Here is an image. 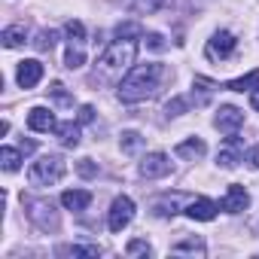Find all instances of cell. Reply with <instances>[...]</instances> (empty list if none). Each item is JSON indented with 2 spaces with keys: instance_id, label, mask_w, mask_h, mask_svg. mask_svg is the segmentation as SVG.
Segmentation results:
<instances>
[{
  "instance_id": "obj_13",
  "label": "cell",
  "mask_w": 259,
  "mask_h": 259,
  "mask_svg": "<svg viewBox=\"0 0 259 259\" xmlns=\"http://www.w3.org/2000/svg\"><path fill=\"white\" fill-rule=\"evenodd\" d=\"M180 204H183V195H180V192H174V195H159V198L153 201V213H156V217H174V213L180 210Z\"/></svg>"
},
{
  "instance_id": "obj_34",
  "label": "cell",
  "mask_w": 259,
  "mask_h": 259,
  "mask_svg": "<svg viewBox=\"0 0 259 259\" xmlns=\"http://www.w3.org/2000/svg\"><path fill=\"white\" fill-rule=\"evenodd\" d=\"M147 46L156 49V52H162V49H165V40H162L159 34H147Z\"/></svg>"
},
{
  "instance_id": "obj_30",
  "label": "cell",
  "mask_w": 259,
  "mask_h": 259,
  "mask_svg": "<svg viewBox=\"0 0 259 259\" xmlns=\"http://www.w3.org/2000/svg\"><path fill=\"white\" fill-rule=\"evenodd\" d=\"M49 95H52V98H55V101H58L61 107H73V98H70V95L64 92V85H61V82H52Z\"/></svg>"
},
{
  "instance_id": "obj_3",
  "label": "cell",
  "mask_w": 259,
  "mask_h": 259,
  "mask_svg": "<svg viewBox=\"0 0 259 259\" xmlns=\"http://www.w3.org/2000/svg\"><path fill=\"white\" fill-rule=\"evenodd\" d=\"M64 171H67V165L61 156H43L28 168V180L34 186H55L64 177Z\"/></svg>"
},
{
  "instance_id": "obj_23",
  "label": "cell",
  "mask_w": 259,
  "mask_h": 259,
  "mask_svg": "<svg viewBox=\"0 0 259 259\" xmlns=\"http://www.w3.org/2000/svg\"><path fill=\"white\" fill-rule=\"evenodd\" d=\"M0 165H4V171H19V165H22V153L19 150H13V147H4L0 150Z\"/></svg>"
},
{
  "instance_id": "obj_11",
  "label": "cell",
  "mask_w": 259,
  "mask_h": 259,
  "mask_svg": "<svg viewBox=\"0 0 259 259\" xmlns=\"http://www.w3.org/2000/svg\"><path fill=\"white\" fill-rule=\"evenodd\" d=\"M217 210H220V204H213L210 198H192L186 204V217L189 220H198V223H210L217 217Z\"/></svg>"
},
{
  "instance_id": "obj_18",
  "label": "cell",
  "mask_w": 259,
  "mask_h": 259,
  "mask_svg": "<svg viewBox=\"0 0 259 259\" xmlns=\"http://www.w3.org/2000/svg\"><path fill=\"white\" fill-rule=\"evenodd\" d=\"M55 135L61 138V144H64L67 150H73V147H79V122H61Z\"/></svg>"
},
{
  "instance_id": "obj_9",
  "label": "cell",
  "mask_w": 259,
  "mask_h": 259,
  "mask_svg": "<svg viewBox=\"0 0 259 259\" xmlns=\"http://www.w3.org/2000/svg\"><path fill=\"white\" fill-rule=\"evenodd\" d=\"M247 204H250V195H247L244 186H229L223 201H220V207L226 213H241V210H247Z\"/></svg>"
},
{
  "instance_id": "obj_24",
  "label": "cell",
  "mask_w": 259,
  "mask_h": 259,
  "mask_svg": "<svg viewBox=\"0 0 259 259\" xmlns=\"http://www.w3.org/2000/svg\"><path fill=\"white\" fill-rule=\"evenodd\" d=\"M253 85H259V70H253V73H247V76L232 79L226 89H229V92H247V89H253Z\"/></svg>"
},
{
  "instance_id": "obj_2",
  "label": "cell",
  "mask_w": 259,
  "mask_h": 259,
  "mask_svg": "<svg viewBox=\"0 0 259 259\" xmlns=\"http://www.w3.org/2000/svg\"><path fill=\"white\" fill-rule=\"evenodd\" d=\"M162 73H165L162 64H135L119 82V101L122 104H138V101L153 98L159 92Z\"/></svg>"
},
{
  "instance_id": "obj_33",
  "label": "cell",
  "mask_w": 259,
  "mask_h": 259,
  "mask_svg": "<svg viewBox=\"0 0 259 259\" xmlns=\"http://www.w3.org/2000/svg\"><path fill=\"white\" fill-rule=\"evenodd\" d=\"M92 119H95V107H89V104H85V107H79V116H76V122H79V125H89Z\"/></svg>"
},
{
  "instance_id": "obj_20",
  "label": "cell",
  "mask_w": 259,
  "mask_h": 259,
  "mask_svg": "<svg viewBox=\"0 0 259 259\" xmlns=\"http://www.w3.org/2000/svg\"><path fill=\"white\" fill-rule=\"evenodd\" d=\"M25 25H10V28H4V46L7 49H19V46H25Z\"/></svg>"
},
{
  "instance_id": "obj_1",
  "label": "cell",
  "mask_w": 259,
  "mask_h": 259,
  "mask_svg": "<svg viewBox=\"0 0 259 259\" xmlns=\"http://www.w3.org/2000/svg\"><path fill=\"white\" fill-rule=\"evenodd\" d=\"M135 55H138L135 40H128V37L113 40L95 64V82H122V73L132 70L135 64Z\"/></svg>"
},
{
  "instance_id": "obj_22",
  "label": "cell",
  "mask_w": 259,
  "mask_h": 259,
  "mask_svg": "<svg viewBox=\"0 0 259 259\" xmlns=\"http://www.w3.org/2000/svg\"><path fill=\"white\" fill-rule=\"evenodd\" d=\"M174 253H177V256H183V253H189V256H204V253H207V247H204V241H201V238H186V241L174 244Z\"/></svg>"
},
{
  "instance_id": "obj_12",
  "label": "cell",
  "mask_w": 259,
  "mask_h": 259,
  "mask_svg": "<svg viewBox=\"0 0 259 259\" xmlns=\"http://www.w3.org/2000/svg\"><path fill=\"white\" fill-rule=\"evenodd\" d=\"M16 79H19V85H22V89H34V85L43 79V64H40V61H34V58L22 61V64H19Z\"/></svg>"
},
{
  "instance_id": "obj_17",
  "label": "cell",
  "mask_w": 259,
  "mask_h": 259,
  "mask_svg": "<svg viewBox=\"0 0 259 259\" xmlns=\"http://www.w3.org/2000/svg\"><path fill=\"white\" fill-rule=\"evenodd\" d=\"M55 253L58 256H89V259H98L101 256V247L98 244H64Z\"/></svg>"
},
{
  "instance_id": "obj_19",
  "label": "cell",
  "mask_w": 259,
  "mask_h": 259,
  "mask_svg": "<svg viewBox=\"0 0 259 259\" xmlns=\"http://www.w3.org/2000/svg\"><path fill=\"white\" fill-rule=\"evenodd\" d=\"M125 7L132 13H138V16H153V13H159L165 7V0H125Z\"/></svg>"
},
{
  "instance_id": "obj_27",
  "label": "cell",
  "mask_w": 259,
  "mask_h": 259,
  "mask_svg": "<svg viewBox=\"0 0 259 259\" xmlns=\"http://www.w3.org/2000/svg\"><path fill=\"white\" fill-rule=\"evenodd\" d=\"M55 43H58V34H55V31H40V34H37V40H34V49L49 52Z\"/></svg>"
},
{
  "instance_id": "obj_10",
  "label": "cell",
  "mask_w": 259,
  "mask_h": 259,
  "mask_svg": "<svg viewBox=\"0 0 259 259\" xmlns=\"http://www.w3.org/2000/svg\"><path fill=\"white\" fill-rule=\"evenodd\" d=\"M28 128L31 132H58V122H55V116H52V110H46V107H34L31 113H28Z\"/></svg>"
},
{
  "instance_id": "obj_8",
  "label": "cell",
  "mask_w": 259,
  "mask_h": 259,
  "mask_svg": "<svg viewBox=\"0 0 259 259\" xmlns=\"http://www.w3.org/2000/svg\"><path fill=\"white\" fill-rule=\"evenodd\" d=\"M168 171H171V162H168L165 153H150V156L141 159V177H147V180L165 177Z\"/></svg>"
},
{
  "instance_id": "obj_29",
  "label": "cell",
  "mask_w": 259,
  "mask_h": 259,
  "mask_svg": "<svg viewBox=\"0 0 259 259\" xmlns=\"http://www.w3.org/2000/svg\"><path fill=\"white\" fill-rule=\"evenodd\" d=\"M125 253H128V256H153V247H150L147 241H141V238H135L132 244H128V247H125Z\"/></svg>"
},
{
  "instance_id": "obj_25",
  "label": "cell",
  "mask_w": 259,
  "mask_h": 259,
  "mask_svg": "<svg viewBox=\"0 0 259 259\" xmlns=\"http://www.w3.org/2000/svg\"><path fill=\"white\" fill-rule=\"evenodd\" d=\"M64 34L70 37V43H73V46H82V43H85V28H82V22H76V19L64 25Z\"/></svg>"
},
{
  "instance_id": "obj_32",
  "label": "cell",
  "mask_w": 259,
  "mask_h": 259,
  "mask_svg": "<svg viewBox=\"0 0 259 259\" xmlns=\"http://www.w3.org/2000/svg\"><path fill=\"white\" fill-rule=\"evenodd\" d=\"M76 171H79L82 177H95V174H98V165H95L92 159H82V162L76 165Z\"/></svg>"
},
{
  "instance_id": "obj_26",
  "label": "cell",
  "mask_w": 259,
  "mask_h": 259,
  "mask_svg": "<svg viewBox=\"0 0 259 259\" xmlns=\"http://www.w3.org/2000/svg\"><path fill=\"white\" fill-rule=\"evenodd\" d=\"M141 147H144V138H141L138 132H125V135H122V153L132 156V153H138Z\"/></svg>"
},
{
  "instance_id": "obj_16",
  "label": "cell",
  "mask_w": 259,
  "mask_h": 259,
  "mask_svg": "<svg viewBox=\"0 0 259 259\" xmlns=\"http://www.w3.org/2000/svg\"><path fill=\"white\" fill-rule=\"evenodd\" d=\"M61 204H64L67 210H85V207L92 204V192H85V189H67V192L61 195Z\"/></svg>"
},
{
  "instance_id": "obj_15",
  "label": "cell",
  "mask_w": 259,
  "mask_h": 259,
  "mask_svg": "<svg viewBox=\"0 0 259 259\" xmlns=\"http://www.w3.org/2000/svg\"><path fill=\"white\" fill-rule=\"evenodd\" d=\"M180 159H189V162H195V159H201L204 153H207V147H204V141L201 138H189V141H183V144H177V150H174Z\"/></svg>"
},
{
  "instance_id": "obj_6",
  "label": "cell",
  "mask_w": 259,
  "mask_h": 259,
  "mask_svg": "<svg viewBox=\"0 0 259 259\" xmlns=\"http://www.w3.org/2000/svg\"><path fill=\"white\" fill-rule=\"evenodd\" d=\"M28 217L43 229V232H55L58 229V213H55V204L52 201H28Z\"/></svg>"
},
{
  "instance_id": "obj_31",
  "label": "cell",
  "mask_w": 259,
  "mask_h": 259,
  "mask_svg": "<svg viewBox=\"0 0 259 259\" xmlns=\"http://www.w3.org/2000/svg\"><path fill=\"white\" fill-rule=\"evenodd\" d=\"M186 107H189V101H186V98H171L165 110H168V116H180V113H186Z\"/></svg>"
},
{
  "instance_id": "obj_28",
  "label": "cell",
  "mask_w": 259,
  "mask_h": 259,
  "mask_svg": "<svg viewBox=\"0 0 259 259\" xmlns=\"http://www.w3.org/2000/svg\"><path fill=\"white\" fill-rule=\"evenodd\" d=\"M82 61H85V52H82V46H73V43H70V49H67V58H64V64H67L70 70H76V67H82Z\"/></svg>"
},
{
  "instance_id": "obj_35",
  "label": "cell",
  "mask_w": 259,
  "mask_h": 259,
  "mask_svg": "<svg viewBox=\"0 0 259 259\" xmlns=\"http://www.w3.org/2000/svg\"><path fill=\"white\" fill-rule=\"evenodd\" d=\"M247 162H250V168H259V147L247 150Z\"/></svg>"
},
{
  "instance_id": "obj_14",
  "label": "cell",
  "mask_w": 259,
  "mask_h": 259,
  "mask_svg": "<svg viewBox=\"0 0 259 259\" xmlns=\"http://www.w3.org/2000/svg\"><path fill=\"white\" fill-rule=\"evenodd\" d=\"M244 159V153L238 150V141H235V135L229 138V144L217 153V162H220V168H238V162Z\"/></svg>"
},
{
  "instance_id": "obj_5",
  "label": "cell",
  "mask_w": 259,
  "mask_h": 259,
  "mask_svg": "<svg viewBox=\"0 0 259 259\" xmlns=\"http://www.w3.org/2000/svg\"><path fill=\"white\" fill-rule=\"evenodd\" d=\"M235 46H238V40H235L232 31H217V34L207 40L204 55H207L210 61H223V58H229V55L235 52Z\"/></svg>"
},
{
  "instance_id": "obj_4",
  "label": "cell",
  "mask_w": 259,
  "mask_h": 259,
  "mask_svg": "<svg viewBox=\"0 0 259 259\" xmlns=\"http://www.w3.org/2000/svg\"><path fill=\"white\" fill-rule=\"evenodd\" d=\"M132 220H135V201L128 198V195H119V198L110 204V213H107V226H110V232H122Z\"/></svg>"
},
{
  "instance_id": "obj_21",
  "label": "cell",
  "mask_w": 259,
  "mask_h": 259,
  "mask_svg": "<svg viewBox=\"0 0 259 259\" xmlns=\"http://www.w3.org/2000/svg\"><path fill=\"white\" fill-rule=\"evenodd\" d=\"M192 89H195V92H192V101H195V107H204V104L213 98V82H207V79H201V76L192 82Z\"/></svg>"
},
{
  "instance_id": "obj_7",
  "label": "cell",
  "mask_w": 259,
  "mask_h": 259,
  "mask_svg": "<svg viewBox=\"0 0 259 259\" xmlns=\"http://www.w3.org/2000/svg\"><path fill=\"white\" fill-rule=\"evenodd\" d=\"M213 125L220 128L223 135H238V128L244 125V113L238 110V107H232V104H226V107H220V113H217V119H213Z\"/></svg>"
},
{
  "instance_id": "obj_36",
  "label": "cell",
  "mask_w": 259,
  "mask_h": 259,
  "mask_svg": "<svg viewBox=\"0 0 259 259\" xmlns=\"http://www.w3.org/2000/svg\"><path fill=\"white\" fill-rule=\"evenodd\" d=\"M250 104H253V110H259V89H256V92L250 95Z\"/></svg>"
}]
</instances>
